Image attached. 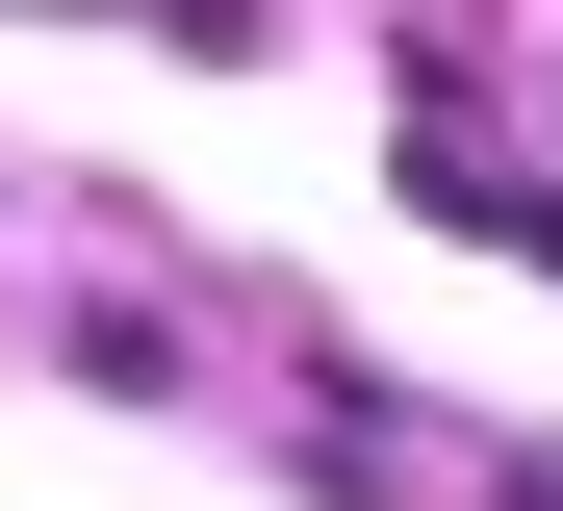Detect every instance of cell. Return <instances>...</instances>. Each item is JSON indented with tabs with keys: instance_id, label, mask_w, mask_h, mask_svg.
I'll return each instance as SVG.
<instances>
[{
	"instance_id": "cell-1",
	"label": "cell",
	"mask_w": 563,
	"mask_h": 511,
	"mask_svg": "<svg viewBox=\"0 0 563 511\" xmlns=\"http://www.w3.org/2000/svg\"><path fill=\"white\" fill-rule=\"evenodd\" d=\"M512 511H563V460H538V486H512Z\"/></svg>"
}]
</instances>
